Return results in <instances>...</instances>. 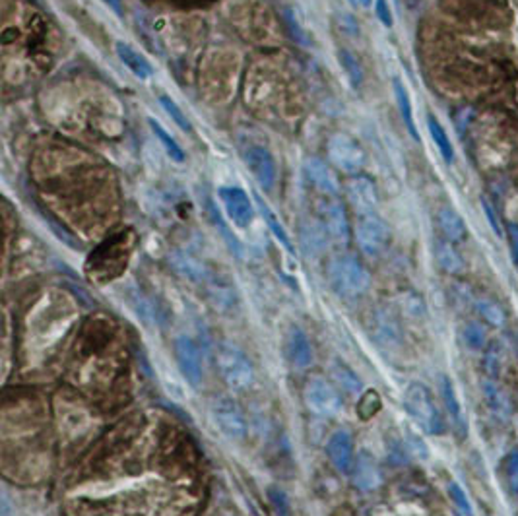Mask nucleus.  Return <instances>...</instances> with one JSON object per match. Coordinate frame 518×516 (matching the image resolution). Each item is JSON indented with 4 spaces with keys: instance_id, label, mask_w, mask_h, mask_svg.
<instances>
[{
    "instance_id": "obj_21",
    "label": "nucleus",
    "mask_w": 518,
    "mask_h": 516,
    "mask_svg": "<svg viewBox=\"0 0 518 516\" xmlns=\"http://www.w3.org/2000/svg\"><path fill=\"white\" fill-rule=\"evenodd\" d=\"M373 334H375L376 342H381L386 347L398 346V342H400V330H398L396 320L386 312H376L375 315Z\"/></svg>"
},
{
    "instance_id": "obj_28",
    "label": "nucleus",
    "mask_w": 518,
    "mask_h": 516,
    "mask_svg": "<svg viewBox=\"0 0 518 516\" xmlns=\"http://www.w3.org/2000/svg\"><path fill=\"white\" fill-rule=\"evenodd\" d=\"M483 394H485V400L491 406V410L495 411L497 416L507 417L511 414V404L493 382H483Z\"/></svg>"
},
{
    "instance_id": "obj_31",
    "label": "nucleus",
    "mask_w": 518,
    "mask_h": 516,
    "mask_svg": "<svg viewBox=\"0 0 518 516\" xmlns=\"http://www.w3.org/2000/svg\"><path fill=\"white\" fill-rule=\"evenodd\" d=\"M268 499L270 505H272V510L276 516H293L291 515V502L285 495V491L282 488H276L272 485L268 488Z\"/></svg>"
},
{
    "instance_id": "obj_36",
    "label": "nucleus",
    "mask_w": 518,
    "mask_h": 516,
    "mask_svg": "<svg viewBox=\"0 0 518 516\" xmlns=\"http://www.w3.org/2000/svg\"><path fill=\"white\" fill-rule=\"evenodd\" d=\"M443 398H445V404H447L450 416L460 421V404H458V398L455 394V386H453V382L448 379H443Z\"/></svg>"
},
{
    "instance_id": "obj_45",
    "label": "nucleus",
    "mask_w": 518,
    "mask_h": 516,
    "mask_svg": "<svg viewBox=\"0 0 518 516\" xmlns=\"http://www.w3.org/2000/svg\"><path fill=\"white\" fill-rule=\"evenodd\" d=\"M359 2H361L363 6H371V2H373V0H359Z\"/></svg>"
},
{
    "instance_id": "obj_24",
    "label": "nucleus",
    "mask_w": 518,
    "mask_h": 516,
    "mask_svg": "<svg viewBox=\"0 0 518 516\" xmlns=\"http://www.w3.org/2000/svg\"><path fill=\"white\" fill-rule=\"evenodd\" d=\"M435 255H437V262L439 266L448 274H460L464 272V260L448 241H439L437 247H435Z\"/></svg>"
},
{
    "instance_id": "obj_2",
    "label": "nucleus",
    "mask_w": 518,
    "mask_h": 516,
    "mask_svg": "<svg viewBox=\"0 0 518 516\" xmlns=\"http://www.w3.org/2000/svg\"><path fill=\"white\" fill-rule=\"evenodd\" d=\"M218 369L228 389L241 390L250 389L255 382V367L247 354L233 344H223L218 349Z\"/></svg>"
},
{
    "instance_id": "obj_18",
    "label": "nucleus",
    "mask_w": 518,
    "mask_h": 516,
    "mask_svg": "<svg viewBox=\"0 0 518 516\" xmlns=\"http://www.w3.org/2000/svg\"><path fill=\"white\" fill-rule=\"evenodd\" d=\"M115 53H117L119 60L127 66L128 70L132 72L134 76H138L140 80H148L149 76L154 74L152 64H149L140 53H136L130 45H127V43L122 41L115 43Z\"/></svg>"
},
{
    "instance_id": "obj_8",
    "label": "nucleus",
    "mask_w": 518,
    "mask_h": 516,
    "mask_svg": "<svg viewBox=\"0 0 518 516\" xmlns=\"http://www.w3.org/2000/svg\"><path fill=\"white\" fill-rule=\"evenodd\" d=\"M319 219L322 227L327 229L330 239L336 243H348L349 239V223L346 218V210L344 206L336 199H324L319 202Z\"/></svg>"
},
{
    "instance_id": "obj_29",
    "label": "nucleus",
    "mask_w": 518,
    "mask_h": 516,
    "mask_svg": "<svg viewBox=\"0 0 518 516\" xmlns=\"http://www.w3.org/2000/svg\"><path fill=\"white\" fill-rule=\"evenodd\" d=\"M338 58H340L342 68H344V72H346V76L349 78L352 85H354V88H359V85L363 84L361 64L357 63V58H355L354 55L346 49H342L340 53H338Z\"/></svg>"
},
{
    "instance_id": "obj_38",
    "label": "nucleus",
    "mask_w": 518,
    "mask_h": 516,
    "mask_svg": "<svg viewBox=\"0 0 518 516\" xmlns=\"http://www.w3.org/2000/svg\"><path fill=\"white\" fill-rule=\"evenodd\" d=\"M501 357H503V347L499 342H495L493 346L487 349L485 354V369L490 371V375L497 377L499 369H501Z\"/></svg>"
},
{
    "instance_id": "obj_15",
    "label": "nucleus",
    "mask_w": 518,
    "mask_h": 516,
    "mask_svg": "<svg viewBox=\"0 0 518 516\" xmlns=\"http://www.w3.org/2000/svg\"><path fill=\"white\" fill-rule=\"evenodd\" d=\"M285 347H287V357L295 367L305 369L312 363V346L301 328H291Z\"/></svg>"
},
{
    "instance_id": "obj_39",
    "label": "nucleus",
    "mask_w": 518,
    "mask_h": 516,
    "mask_svg": "<svg viewBox=\"0 0 518 516\" xmlns=\"http://www.w3.org/2000/svg\"><path fill=\"white\" fill-rule=\"evenodd\" d=\"M504 470H507V480L512 491H518V451L509 454V458L504 462Z\"/></svg>"
},
{
    "instance_id": "obj_10",
    "label": "nucleus",
    "mask_w": 518,
    "mask_h": 516,
    "mask_svg": "<svg viewBox=\"0 0 518 516\" xmlns=\"http://www.w3.org/2000/svg\"><path fill=\"white\" fill-rule=\"evenodd\" d=\"M346 199L352 204L355 212L359 216L365 214H375V208L379 204V196H376V189L373 181L361 175H354L346 183Z\"/></svg>"
},
{
    "instance_id": "obj_7",
    "label": "nucleus",
    "mask_w": 518,
    "mask_h": 516,
    "mask_svg": "<svg viewBox=\"0 0 518 516\" xmlns=\"http://www.w3.org/2000/svg\"><path fill=\"white\" fill-rule=\"evenodd\" d=\"M221 204L226 208L228 218L233 221L237 227H249L253 218H255V210H253V202H250L249 194L239 189V186H221L218 191Z\"/></svg>"
},
{
    "instance_id": "obj_23",
    "label": "nucleus",
    "mask_w": 518,
    "mask_h": 516,
    "mask_svg": "<svg viewBox=\"0 0 518 516\" xmlns=\"http://www.w3.org/2000/svg\"><path fill=\"white\" fill-rule=\"evenodd\" d=\"M427 130H429V136H431V140H433V144L437 146V149H439V154L443 156V159L447 163H453V159H455L453 142L448 138L447 130L443 128V125L435 119L433 115L427 117Z\"/></svg>"
},
{
    "instance_id": "obj_9",
    "label": "nucleus",
    "mask_w": 518,
    "mask_h": 516,
    "mask_svg": "<svg viewBox=\"0 0 518 516\" xmlns=\"http://www.w3.org/2000/svg\"><path fill=\"white\" fill-rule=\"evenodd\" d=\"M243 159L247 163L250 173L255 175L258 184L264 191H270L276 183V163L268 149L263 146H249L243 154Z\"/></svg>"
},
{
    "instance_id": "obj_42",
    "label": "nucleus",
    "mask_w": 518,
    "mask_h": 516,
    "mask_svg": "<svg viewBox=\"0 0 518 516\" xmlns=\"http://www.w3.org/2000/svg\"><path fill=\"white\" fill-rule=\"evenodd\" d=\"M404 307H406V311L410 312L412 317H421V315H423V303H421V299L416 298V295L406 298Z\"/></svg>"
},
{
    "instance_id": "obj_13",
    "label": "nucleus",
    "mask_w": 518,
    "mask_h": 516,
    "mask_svg": "<svg viewBox=\"0 0 518 516\" xmlns=\"http://www.w3.org/2000/svg\"><path fill=\"white\" fill-rule=\"evenodd\" d=\"M303 173L309 183L320 191L327 196H336L340 192V184L338 179L332 173V169L328 167L327 163L319 159V157H307L303 163Z\"/></svg>"
},
{
    "instance_id": "obj_3",
    "label": "nucleus",
    "mask_w": 518,
    "mask_h": 516,
    "mask_svg": "<svg viewBox=\"0 0 518 516\" xmlns=\"http://www.w3.org/2000/svg\"><path fill=\"white\" fill-rule=\"evenodd\" d=\"M404 406L408 414L418 421L427 433H439L443 429L440 423V416L437 408H435L433 398L429 394V390L419 384L412 382L404 392Z\"/></svg>"
},
{
    "instance_id": "obj_6",
    "label": "nucleus",
    "mask_w": 518,
    "mask_h": 516,
    "mask_svg": "<svg viewBox=\"0 0 518 516\" xmlns=\"http://www.w3.org/2000/svg\"><path fill=\"white\" fill-rule=\"evenodd\" d=\"M303 398H305L307 408L314 414H319V416H336L342 408V398L338 390L322 379L307 381Z\"/></svg>"
},
{
    "instance_id": "obj_27",
    "label": "nucleus",
    "mask_w": 518,
    "mask_h": 516,
    "mask_svg": "<svg viewBox=\"0 0 518 516\" xmlns=\"http://www.w3.org/2000/svg\"><path fill=\"white\" fill-rule=\"evenodd\" d=\"M332 377L334 381L340 384L342 390H346L348 394H359L363 389L361 381H359V377L355 375L354 371L346 365H342V363H336L332 369Z\"/></svg>"
},
{
    "instance_id": "obj_17",
    "label": "nucleus",
    "mask_w": 518,
    "mask_h": 516,
    "mask_svg": "<svg viewBox=\"0 0 518 516\" xmlns=\"http://www.w3.org/2000/svg\"><path fill=\"white\" fill-rule=\"evenodd\" d=\"M301 247L305 251L307 256H319L324 253L328 245V233L322 227V223H314V221H307L301 226Z\"/></svg>"
},
{
    "instance_id": "obj_41",
    "label": "nucleus",
    "mask_w": 518,
    "mask_h": 516,
    "mask_svg": "<svg viewBox=\"0 0 518 516\" xmlns=\"http://www.w3.org/2000/svg\"><path fill=\"white\" fill-rule=\"evenodd\" d=\"M375 14H376V18L381 20V23L386 26V28H391L392 23H394V20H392V12H391V8H388V4H386V0H376Z\"/></svg>"
},
{
    "instance_id": "obj_11",
    "label": "nucleus",
    "mask_w": 518,
    "mask_h": 516,
    "mask_svg": "<svg viewBox=\"0 0 518 516\" xmlns=\"http://www.w3.org/2000/svg\"><path fill=\"white\" fill-rule=\"evenodd\" d=\"M175 357L186 382L192 386H199L202 381V359L196 344L186 336H179L175 339Z\"/></svg>"
},
{
    "instance_id": "obj_5",
    "label": "nucleus",
    "mask_w": 518,
    "mask_h": 516,
    "mask_svg": "<svg viewBox=\"0 0 518 516\" xmlns=\"http://www.w3.org/2000/svg\"><path fill=\"white\" fill-rule=\"evenodd\" d=\"M328 157L336 169L348 175H357L365 165V152L348 135H334L328 140Z\"/></svg>"
},
{
    "instance_id": "obj_26",
    "label": "nucleus",
    "mask_w": 518,
    "mask_h": 516,
    "mask_svg": "<svg viewBox=\"0 0 518 516\" xmlns=\"http://www.w3.org/2000/svg\"><path fill=\"white\" fill-rule=\"evenodd\" d=\"M148 122H149V128H152V132L156 135V138L159 140V144L164 146L165 154H167V156H169L173 162H179V163L185 162V154H183V148L179 146L177 142L173 140V136H171L169 132H167V130H165V128L162 127V125H159L156 119H148Z\"/></svg>"
},
{
    "instance_id": "obj_43",
    "label": "nucleus",
    "mask_w": 518,
    "mask_h": 516,
    "mask_svg": "<svg viewBox=\"0 0 518 516\" xmlns=\"http://www.w3.org/2000/svg\"><path fill=\"white\" fill-rule=\"evenodd\" d=\"M509 231V239H511V248H512V258L518 262V223H509L507 226Z\"/></svg>"
},
{
    "instance_id": "obj_30",
    "label": "nucleus",
    "mask_w": 518,
    "mask_h": 516,
    "mask_svg": "<svg viewBox=\"0 0 518 516\" xmlns=\"http://www.w3.org/2000/svg\"><path fill=\"white\" fill-rule=\"evenodd\" d=\"M159 105L164 107V111L171 117V120L177 125L181 130H185V132H191L192 127H191V122H189V119L185 117V113L181 111V107L175 103V101L171 100L169 95H159Z\"/></svg>"
},
{
    "instance_id": "obj_4",
    "label": "nucleus",
    "mask_w": 518,
    "mask_h": 516,
    "mask_svg": "<svg viewBox=\"0 0 518 516\" xmlns=\"http://www.w3.org/2000/svg\"><path fill=\"white\" fill-rule=\"evenodd\" d=\"M355 241L367 256H379L391 243V227L376 214L359 216L355 223Z\"/></svg>"
},
{
    "instance_id": "obj_40",
    "label": "nucleus",
    "mask_w": 518,
    "mask_h": 516,
    "mask_svg": "<svg viewBox=\"0 0 518 516\" xmlns=\"http://www.w3.org/2000/svg\"><path fill=\"white\" fill-rule=\"evenodd\" d=\"M482 210H483V214H485L487 221H490V226H491V229H493V233L497 235V237H501L503 229H501V223H499L497 214H495L493 206H491V202L487 199H482Z\"/></svg>"
},
{
    "instance_id": "obj_33",
    "label": "nucleus",
    "mask_w": 518,
    "mask_h": 516,
    "mask_svg": "<svg viewBox=\"0 0 518 516\" xmlns=\"http://www.w3.org/2000/svg\"><path fill=\"white\" fill-rule=\"evenodd\" d=\"M381 410V396L376 394L375 390H369V392H365L357 404V414L361 419H371V417L375 416L376 411Z\"/></svg>"
},
{
    "instance_id": "obj_35",
    "label": "nucleus",
    "mask_w": 518,
    "mask_h": 516,
    "mask_svg": "<svg viewBox=\"0 0 518 516\" xmlns=\"http://www.w3.org/2000/svg\"><path fill=\"white\" fill-rule=\"evenodd\" d=\"M284 20H285V23H287V28H290L291 37L295 39V43H299L301 47H309V37H307L305 31L301 29V26H299L297 18H295V14L291 12L290 8H287V10H285V12H284Z\"/></svg>"
},
{
    "instance_id": "obj_20",
    "label": "nucleus",
    "mask_w": 518,
    "mask_h": 516,
    "mask_svg": "<svg viewBox=\"0 0 518 516\" xmlns=\"http://www.w3.org/2000/svg\"><path fill=\"white\" fill-rule=\"evenodd\" d=\"M437 219H439V227L443 235L447 237L450 243H458L466 237V226H464V219L458 216L456 210L453 208H440L439 214H437Z\"/></svg>"
},
{
    "instance_id": "obj_19",
    "label": "nucleus",
    "mask_w": 518,
    "mask_h": 516,
    "mask_svg": "<svg viewBox=\"0 0 518 516\" xmlns=\"http://www.w3.org/2000/svg\"><path fill=\"white\" fill-rule=\"evenodd\" d=\"M169 264L175 268V272H179L181 276H185L186 280H191V282L199 283L204 282L208 278V272L206 268H204V264L196 260L194 256L183 253V251L171 253Z\"/></svg>"
},
{
    "instance_id": "obj_16",
    "label": "nucleus",
    "mask_w": 518,
    "mask_h": 516,
    "mask_svg": "<svg viewBox=\"0 0 518 516\" xmlns=\"http://www.w3.org/2000/svg\"><path fill=\"white\" fill-rule=\"evenodd\" d=\"M354 483L355 488H359L361 491H373V489L381 485L379 466L367 453H361L359 458H357V464H355L354 470Z\"/></svg>"
},
{
    "instance_id": "obj_44",
    "label": "nucleus",
    "mask_w": 518,
    "mask_h": 516,
    "mask_svg": "<svg viewBox=\"0 0 518 516\" xmlns=\"http://www.w3.org/2000/svg\"><path fill=\"white\" fill-rule=\"evenodd\" d=\"M105 4H109V8H113L115 14L122 16V8H121V0H103Z\"/></svg>"
},
{
    "instance_id": "obj_34",
    "label": "nucleus",
    "mask_w": 518,
    "mask_h": 516,
    "mask_svg": "<svg viewBox=\"0 0 518 516\" xmlns=\"http://www.w3.org/2000/svg\"><path fill=\"white\" fill-rule=\"evenodd\" d=\"M464 342L472 349H483L485 342H487L483 326L477 325V322H470V325L464 326Z\"/></svg>"
},
{
    "instance_id": "obj_12",
    "label": "nucleus",
    "mask_w": 518,
    "mask_h": 516,
    "mask_svg": "<svg viewBox=\"0 0 518 516\" xmlns=\"http://www.w3.org/2000/svg\"><path fill=\"white\" fill-rule=\"evenodd\" d=\"M327 453L338 472L349 474L354 470V441H352V435L348 431L340 429V431L334 433L332 437L328 438Z\"/></svg>"
},
{
    "instance_id": "obj_22",
    "label": "nucleus",
    "mask_w": 518,
    "mask_h": 516,
    "mask_svg": "<svg viewBox=\"0 0 518 516\" xmlns=\"http://www.w3.org/2000/svg\"><path fill=\"white\" fill-rule=\"evenodd\" d=\"M392 88H394V98H396L398 109H400V115H402V119H404L408 132L412 135L413 140H419L418 128H416V122H413V109H412V100H410V93L406 90V85L400 82V78L392 80Z\"/></svg>"
},
{
    "instance_id": "obj_1",
    "label": "nucleus",
    "mask_w": 518,
    "mask_h": 516,
    "mask_svg": "<svg viewBox=\"0 0 518 516\" xmlns=\"http://www.w3.org/2000/svg\"><path fill=\"white\" fill-rule=\"evenodd\" d=\"M328 280L336 293L344 298H357L369 290L371 276L355 256L338 255L328 264Z\"/></svg>"
},
{
    "instance_id": "obj_25",
    "label": "nucleus",
    "mask_w": 518,
    "mask_h": 516,
    "mask_svg": "<svg viewBox=\"0 0 518 516\" xmlns=\"http://www.w3.org/2000/svg\"><path fill=\"white\" fill-rule=\"evenodd\" d=\"M255 200H256V206H258V210H260V214H263L264 221L268 223L270 231H272L274 237H276V239L280 241L285 248H287V253L293 255V253H295V251H293V243H291L290 235H287V231H285V227L282 226V223H280V219L276 218V214L270 210V206L266 204L263 199H260V194H255Z\"/></svg>"
},
{
    "instance_id": "obj_14",
    "label": "nucleus",
    "mask_w": 518,
    "mask_h": 516,
    "mask_svg": "<svg viewBox=\"0 0 518 516\" xmlns=\"http://www.w3.org/2000/svg\"><path fill=\"white\" fill-rule=\"evenodd\" d=\"M213 417L218 421V427L223 435H228L233 441H243L247 435V423L243 419L241 411L235 408V404L229 400H220L213 406Z\"/></svg>"
},
{
    "instance_id": "obj_37",
    "label": "nucleus",
    "mask_w": 518,
    "mask_h": 516,
    "mask_svg": "<svg viewBox=\"0 0 518 516\" xmlns=\"http://www.w3.org/2000/svg\"><path fill=\"white\" fill-rule=\"evenodd\" d=\"M448 495H450V499L455 501V505L458 507V510H460L462 515H466V516L474 515V510H472V505H470L468 497H466V493L462 491L460 485L450 483V485H448Z\"/></svg>"
},
{
    "instance_id": "obj_32",
    "label": "nucleus",
    "mask_w": 518,
    "mask_h": 516,
    "mask_svg": "<svg viewBox=\"0 0 518 516\" xmlns=\"http://www.w3.org/2000/svg\"><path fill=\"white\" fill-rule=\"evenodd\" d=\"M477 311L482 315L487 322L493 326H503L504 325V312L501 311V307L497 303H493L490 299H477Z\"/></svg>"
}]
</instances>
